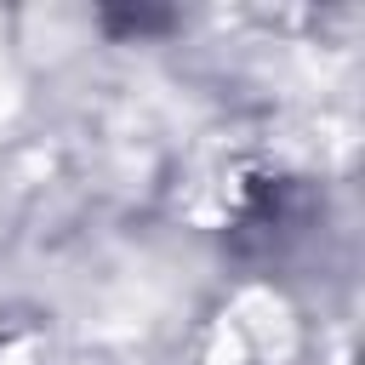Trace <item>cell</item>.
Instances as JSON below:
<instances>
[{
  "mask_svg": "<svg viewBox=\"0 0 365 365\" xmlns=\"http://www.w3.org/2000/svg\"><path fill=\"white\" fill-rule=\"evenodd\" d=\"M234 331H240V336H245V348H257V354H274V359H285V354H291V314H285L274 297H262V291L240 302Z\"/></svg>",
  "mask_w": 365,
  "mask_h": 365,
  "instance_id": "obj_1",
  "label": "cell"
},
{
  "mask_svg": "<svg viewBox=\"0 0 365 365\" xmlns=\"http://www.w3.org/2000/svg\"><path fill=\"white\" fill-rule=\"evenodd\" d=\"M34 359V342H11V348H0V365H29Z\"/></svg>",
  "mask_w": 365,
  "mask_h": 365,
  "instance_id": "obj_2",
  "label": "cell"
}]
</instances>
